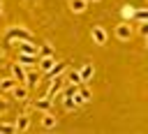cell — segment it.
I'll return each mask as SVG.
<instances>
[{
    "label": "cell",
    "mask_w": 148,
    "mask_h": 134,
    "mask_svg": "<svg viewBox=\"0 0 148 134\" xmlns=\"http://www.w3.org/2000/svg\"><path fill=\"white\" fill-rule=\"evenodd\" d=\"M5 39H7L9 44H12V42H21V39H32V30L25 28V25H12V28H7Z\"/></svg>",
    "instance_id": "obj_1"
},
{
    "label": "cell",
    "mask_w": 148,
    "mask_h": 134,
    "mask_svg": "<svg viewBox=\"0 0 148 134\" xmlns=\"http://www.w3.org/2000/svg\"><path fill=\"white\" fill-rule=\"evenodd\" d=\"M113 35H116L118 42H130V39L134 37V25H132V21H120V23L116 25Z\"/></svg>",
    "instance_id": "obj_2"
},
{
    "label": "cell",
    "mask_w": 148,
    "mask_h": 134,
    "mask_svg": "<svg viewBox=\"0 0 148 134\" xmlns=\"http://www.w3.org/2000/svg\"><path fill=\"white\" fill-rule=\"evenodd\" d=\"M90 37H92V44L104 46V44H106V39H109V32H106L102 25H92V28H90Z\"/></svg>",
    "instance_id": "obj_3"
},
{
    "label": "cell",
    "mask_w": 148,
    "mask_h": 134,
    "mask_svg": "<svg viewBox=\"0 0 148 134\" xmlns=\"http://www.w3.org/2000/svg\"><path fill=\"white\" fill-rule=\"evenodd\" d=\"M72 97H74L76 106H83V104H88V102L92 99V92H90L88 88H79V90H76V92L72 95Z\"/></svg>",
    "instance_id": "obj_4"
},
{
    "label": "cell",
    "mask_w": 148,
    "mask_h": 134,
    "mask_svg": "<svg viewBox=\"0 0 148 134\" xmlns=\"http://www.w3.org/2000/svg\"><path fill=\"white\" fill-rule=\"evenodd\" d=\"M67 67H69L67 62H56V65H53V67L46 72V81H53L56 76H62V74L67 72Z\"/></svg>",
    "instance_id": "obj_5"
},
{
    "label": "cell",
    "mask_w": 148,
    "mask_h": 134,
    "mask_svg": "<svg viewBox=\"0 0 148 134\" xmlns=\"http://www.w3.org/2000/svg\"><path fill=\"white\" fill-rule=\"evenodd\" d=\"M30 129V118L25 116V113H21L16 120H14V132L16 134H23V132H28Z\"/></svg>",
    "instance_id": "obj_6"
},
{
    "label": "cell",
    "mask_w": 148,
    "mask_h": 134,
    "mask_svg": "<svg viewBox=\"0 0 148 134\" xmlns=\"http://www.w3.org/2000/svg\"><path fill=\"white\" fill-rule=\"evenodd\" d=\"M12 44H16L21 53H35L37 55V49H39L37 44H32V39H21V42H12Z\"/></svg>",
    "instance_id": "obj_7"
},
{
    "label": "cell",
    "mask_w": 148,
    "mask_h": 134,
    "mask_svg": "<svg viewBox=\"0 0 148 134\" xmlns=\"http://www.w3.org/2000/svg\"><path fill=\"white\" fill-rule=\"evenodd\" d=\"M37 58H39V55H35V53H21V51H18L16 62H18V65H23V67L28 69V67H32V65L37 62Z\"/></svg>",
    "instance_id": "obj_8"
},
{
    "label": "cell",
    "mask_w": 148,
    "mask_h": 134,
    "mask_svg": "<svg viewBox=\"0 0 148 134\" xmlns=\"http://www.w3.org/2000/svg\"><path fill=\"white\" fill-rule=\"evenodd\" d=\"M79 76H81V83H90L92 76H95V67H92V62H86V65L79 69Z\"/></svg>",
    "instance_id": "obj_9"
},
{
    "label": "cell",
    "mask_w": 148,
    "mask_h": 134,
    "mask_svg": "<svg viewBox=\"0 0 148 134\" xmlns=\"http://www.w3.org/2000/svg\"><path fill=\"white\" fill-rule=\"evenodd\" d=\"M42 127H44V129H56V127H58V118H56L51 111H44V113H42Z\"/></svg>",
    "instance_id": "obj_10"
},
{
    "label": "cell",
    "mask_w": 148,
    "mask_h": 134,
    "mask_svg": "<svg viewBox=\"0 0 148 134\" xmlns=\"http://www.w3.org/2000/svg\"><path fill=\"white\" fill-rule=\"evenodd\" d=\"M32 106H35L39 113H44V111H51L53 99H51V97H39V99H35V102H32Z\"/></svg>",
    "instance_id": "obj_11"
},
{
    "label": "cell",
    "mask_w": 148,
    "mask_h": 134,
    "mask_svg": "<svg viewBox=\"0 0 148 134\" xmlns=\"http://www.w3.org/2000/svg\"><path fill=\"white\" fill-rule=\"evenodd\" d=\"M67 5H69V12H72V14H83L90 2H88V0H69Z\"/></svg>",
    "instance_id": "obj_12"
},
{
    "label": "cell",
    "mask_w": 148,
    "mask_h": 134,
    "mask_svg": "<svg viewBox=\"0 0 148 134\" xmlns=\"http://www.w3.org/2000/svg\"><path fill=\"white\" fill-rule=\"evenodd\" d=\"M9 92H12V97H14V99H18V102L28 99V88H25L23 83H16V85H14V88H12Z\"/></svg>",
    "instance_id": "obj_13"
},
{
    "label": "cell",
    "mask_w": 148,
    "mask_h": 134,
    "mask_svg": "<svg viewBox=\"0 0 148 134\" xmlns=\"http://www.w3.org/2000/svg\"><path fill=\"white\" fill-rule=\"evenodd\" d=\"M23 85H25L28 90H30V88H35V85H39V74H37V72H32V69H30V72H25Z\"/></svg>",
    "instance_id": "obj_14"
},
{
    "label": "cell",
    "mask_w": 148,
    "mask_h": 134,
    "mask_svg": "<svg viewBox=\"0 0 148 134\" xmlns=\"http://www.w3.org/2000/svg\"><path fill=\"white\" fill-rule=\"evenodd\" d=\"M37 62H39V69L46 74V72L56 65V58H53V55H42V58H37Z\"/></svg>",
    "instance_id": "obj_15"
},
{
    "label": "cell",
    "mask_w": 148,
    "mask_h": 134,
    "mask_svg": "<svg viewBox=\"0 0 148 134\" xmlns=\"http://www.w3.org/2000/svg\"><path fill=\"white\" fill-rule=\"evenodd\" d=\"M12 76L16 79V83H23V79H25V67L18 65V62H14V65H12Z\"/></svg>",
    "instance_id": "obj_16"
},
{
    "label": "cell",
    "mask_w": 148,
    "mask_h": 134,
    "mask_svg": "<svg viewBox=\"0 0 148 134\" xmlns=\"http://www.w3.org/2000/svg\"><path fill=\"white\" fill-rule=\"evenodd\" d=\"M60 102H62V109H65V111H76V109H79L72 95H62V92H60Z\"/></svg>",
    "instance_id": "obj_17"
},
{
    "label": "cell",
    "mask_w": 148,
    "mask_h": 134,
    "mask_svg": "<svg viewBox=\"0 0 148 134\" xmlns=\"http://www.w3.org/2000/svg\"><path fill=\"white\" fill-rule=\"evenodd\" d=\"M134 12H136V9H134L132 5H123V7H120V16H123V21H132V18H134Z\"/></svg>",
    "instance_id": "obj_18"
},
{
    "label": "cell",
    "mask_w": 148,
    "mask_h": 134,
    "mask_svg": "<svg viewBox=\"0 0 148 134\" xmlns=\"http://www.w3.org/2000/svg\"><path fill=\"white\" fill-rule=\"evenodd\" d=\"M65 83H76V85H81V76H79V72H72V69L67 67V72H65Z\"/></svg>",
    "instance_id": "obj_19"
},
{
    "label": "cell",
    "mask_w": 148,
    "mask_h": 134,
    "mask_svg": "<svg viewBox=\"0 0 148 134\" xmlns=\"http://www.w3.org/2000/svg\"><path fill=\"white\" fill-rule=\"evenodd\" d=\"M14 85H16V79H14V76H7V79H0V90H2V92H9V90H12Z\"/></svg>",
    "instance_id": "obj_20"
},
{
    "label": "cell",
    "mask_w": 148,
    "mask_h": 134,
    "mask_svg": "<svg viewBox=\"0 0 148 134\" xmlns=\"http://www.w3.org/2000/svg\"><path fill=\"white\" fill-rule=\"evenodd\" d=\"M132 21H136V23H141V21H148V12H146L143 7H141V9H136V12H134V18H132Z\"/></svg>",
    "instance_id": "obj_21"
},
{
    "label": "cell",
    "mask_w": 148,
    "mask_h": 134,
    "mask_svg": "<svg viewBox=\"0 0 148 134\" xmlns=\"http://www.w3.org/2000/svg\"><path fill=\"white\" fill-rule=\"evenodd\" d=\"M0 132L2 134H16L14 132V122H0Z\"/></svg>",
    "instance_id": "obj_22"
},
{
    "label": "cell",
    "mask_w": 148,
    "mask_h": 134,
    "mask_svg": "<svg viewBox=\"0 0 148 134\" xmlns=\"http://www.w3.org/2000/svg\"><path fill=\"white\" fill-rule=\"evenodd\" d=\"M37 55H39V58H42V55H53V49H51L49 44H44V46L37 49Z\"/></svg>",
    "instance_id": "obj_23"
},
{
    "label": "cell",
    "mask_w": 148,
    "mask_h": 134,
    "mask_svg": "<svg viewBox=\"0 0 148 134\" xmlns=\"http://www.w3.org/2000/svg\"><path fill=\"white\" fill-rule=\"evenodd\" d=\"M139 25V35L141 37H148V21H141V23H136Z\"/></svg>",
    "instance_id": "obj_24"
},
{
    "label": "cell",
    "mask_w": 148,
    "mask_h": 134,
    "mask_svg": "<svg viewBox=\"0 0 148 134\" xmlns=\"http://www.w3.org/2000/svg\"><path fill=\"white\" fill-rule=\"evenodd\" d=\"M7 111H9V102H7V99H2V97H0V118H2V116H5V113H7Z\"/></svg>",
    "instance_id": "obj_25"
},
{
    "label": "cell",
    "mask_w": 148,
    "mask_h": 134,
    "mask_svg": "<svg viewBox=\"0 0 148 134\" xmlns=\"http://www.w3.org/2000/svg\"><path fill=\"white\" fill-rule=\"evenodd\" d=\"M37 2H39V0H25V5H30V7H32V5H37Z\"/></svg>",
    "instance_id": "obj_26"
},
{
    "label": "cell",
    "mask_w": 148,
    "mask_h": 134,
    "mask_svg": "<svg viewBox=\"0 0 148 134\" xmlns=\"http://www.w3.org/2000/svg\"><path fill=\"white\" fill-rule=\"evenodd\" d=\"M2 7H5V5H2V0H0V14H2Z\"/></svg>",
    "instance_id": "obj_27"
},
{
    "label": "cell",
    "mask_w": 148,
    "mask_h": 134,
    "mask_svg": "<svg viewBox=\"0 0 148 134\" xmlns=\"http://www.w3.org/2000/svg\"><path fill=\"white\" fill-rule=\"evenodd\" d=\"M88 2H99V0H88Z\"/></svg>",
    "instance_id": "obj_28"
},
{
    "label": "cell",
    "mask_w": 148,
    "mask_h": 134,
    "mask_svg": "<svg viewBox=\"0 0 148 134\" xmlns=\"http://www.w3.org/2000/svg\"><path fill=\"white\" fill-rule=\"evenodd\" d=\"M0 65H2V53H0Z\"/></svg>",
    "instance_id": "obj_29"
}]
</instances>
